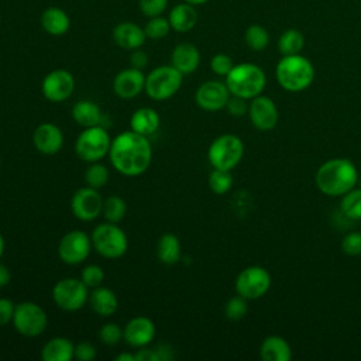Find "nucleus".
Listing matches in <instances>:
<instances>
[{
    "instance_id": "30",
    "label": "nucleus",
    "mask_w": 361,
    "mask_h": 361,
    "mask_svg": "<svg viewBox=\"0 0 361 361\" xmlns=\"http://www.w3.org/2000/svg\"><path fill=\"white\" fill-rule=\"evenodd\" d=\"M305 47V37L296 28H289L283 31L278 39V49L282 55L300 54Z\"/></svg>"
},
{
    "instance_id": "45",
    "label": "nucleus",
    "mask_w": 361,
    "mask_h": 361,
    "mask_svg": "<svg viewBox=\"0 0 361 361\" xmlns=\"http://www.w3.org/2000/svg\"><path fill=\"white\" fill-rule=\"evenodd\" d=\"M16 305L7 298H0V327L8 324L13 320Z\"/></svg>"
},
{
    "instance_id": "51",
    "label": "nucleus",
    "mask_w": 361,
    "mask_h": 361,
    "mask_svg": "<svg viewBox=\"0 0 361 361\" xmlns=\"http://www.w3.org/2000/svg\"><path fill=\"white\" fill-rule=\"evenodd\" d=\"M3 254H4V238H3V235L0 233V258L3 257Z\"/></svg>"
},
{
    "instance_id": "47",
    "label": "nucleus",
    "mask_w": 361,
    "mask_h": 361,
    "mask_svg": "<svg viewBox=\"0 0 361 361\" xmlns=\"http://www.w3.org/2000/svg\"><path fill=\"white\" fill-rule=\"evenodd\" d=\"M134 358H135V361H159L157 351L152 348H145V347H141V350H138L134 354Z\"/></svg>"
},
{
    "instance_id": "28",
    "label": "nucleus",
    "mask_w": 361,
    "mask_h": 361,
    "mask_svg": "<svg viewBox=\"0 0 361 361\" xmlns=\"http://www.w3.org/2000/svg\"><path fill=\"white\" fill-rule=\"evenodd\" d=\"M41 25L51 35H62L69 30L71 20L62 8L48 7L41 16Z\"/></svg>"
},
{
    "instance_id": "43",
    "label": "nucleus",
    "mask_w": 361,
    "mask_h": 361,
    "mask_svg": "<svg viewBox=\"0 0 361 361\" xmlns=\"http://www.w3.org/2000/svg\"><path fill=\"white\" fill-rule=\"evenodd\" d=\"M226 109L227 111L234 116V117H241L244 114L248 113V103H247V99H243V97H238V96H230L227 104H226Z\"/></svg>"
},
{
    "instance_id": "24",
    "label": "nucleus",
    "mask_w": 361,
    "mask_h": 361,
    "mask_svg": "<svg viewBox=\"0 0 361 361\" xmlns=\"http://www.w3.org/2000/svg\"><path fill=\"white\" fill-rule=\"evenodd\" d=\"M159 124H161L159 114L157 113V110L151 107H141L135 110L130 117L131 130L145 137L152 135L159 128Z\"/></svg>"
},
{
    "instance_id": "25",
    "label": "nucleus",
    "mask_w": 361,
    "mask_h": 361,
    "mask_svg": "<svg viewBox=\"0 0 361 361\" xmlns=\"http://www.w3.org/2000/svg\"><path fill=\"white\" fill-rule=\"evenodd\" d=\"M75 357V345L66 337H54L47 341L41 351L44 361H71Z\"/></svg>"
},
{
    "instance_id": "33",
    "label": "nucleus",
    "mask_w": 361,
    "mask_h": 361,
    "mask_svg": "<svg viewBox=\"0 0 361 361\" xmlns=\"http://www.w3.org/2000/svg\"><path fill=\"white\" fill-rule=\"evenodd\" d=\"M244 39H245V44L248 45V48L259 52L268 47L269 34L265 27H262L259 24H252L245 30Z\"/></svg>"
},
{
    "instance_id": "5",
    "label": "nucleus",
    "mask_w": 361,
    "mask_h": 361,
    "mask_svg": "<svg viewBox=\"0 0 361 361\" xmlns=\"http://www.w3.org/2000/svg\"><path fill=\"white\" fill-rule=\"evenodd\" d=\"M183 73L172 65L158 66L145 76L144 90L152 100L162 102L172 97L182 86Z\"/></svg>"
},
{
    "instance_id": "10",
    "label": "nucleus",
    "mask_w": 361,
    "mask_h": 361,
    "mask_svg": "<svg viewBox=\"0 0 361 361\" xmlns=\"http://www.w3.org/2000/svg\"><path fill=\"white\" fill-rule=\"evenodd\" d=\"M52 299L55 305L66 312H76L82 309L89 300L87 286L76 278H63L52 288Z\"/></svg>"
},
{
    "instance_id": "37",
    "label": "nucleus",
    "mask_w": 361,
    "mask_h": 361,
    "mask_svg": "<svg viewBox=\"0 0 361 361\" xmlns=\"http://www.w3.org/2000/svg\"><path fill=\"white\" fill-rule=\"evenodd\" d=\"M169 30H171L169 20H166V18H164L161 16L151 17L149 21L147 23V25L144 27L145 35L148 38H152V39H159V38L166 37Z\"/></svg>"
},
{
    "instance_id": "39",
    "label": "nucleus",
    "mask_w": 361,
    "mask_h": 361,
    "mask_svg": "<svg viewBox=\"0 0 361 361\" xmlns=\"http://www.w3.org/2000/svg\"><path fill=\"white\" fill-rule=\"evenodd\" d=\"M99 338L106 345H116L123 338V329L117 323H106L99 330Z\"/></svg>"
},
{
    "instance_id": "53",
    "label": "nucleus",
    "mask_w": 361,
    "mask_h": 361,
    "mask_svg": "<svg viewBox=\"0 0 361 361\" xmlns=\"http://www.w3.org/2000/svg\"><path fill=\"white\" fill-rule=\"evenodd\" d=\"M358 182H360V188H361V178H358Z\"/></svg>"
},
{
    "instance_id": "50",
    "label": "nucleus",
    "mask_w": 361,
    "mask_h": 361,
    "mask_svg": "<svg viewBox=\"0 0 361 361\" xmlns=\"http://www.w3.org/2000/svg\"><path fill=\"white\" fill-rule=\"evenodd\" d=\"M116 361H135L134 358V354H130V353H121L116 357Z\"/></svg>"
},
{
    "instance_id": "22",
    "label": "nucleus",
    "mask_w": 361,
    "mask_h": 361,
    "mask_svg": "<svg viewBox=\"0 0 361 361\" xmlns=\"http://www.w3.org/2000/svg\"><path fill=\"white\" fill-rule=\"evenodd\" d=\"M89 303L94 313L102 317L111 316L118 309V299L110 288L97 286L89 293Z\"/></svg>"
},
{
    "instance_id": "14",
    "label": "nucleus",
    "mask_w": 361,
    "mask_h": 361,
    "mask_svg": "<svg viewBox=\"0 0 361 361\" xmlns=\"http://www.w3.org/2000/svg\"><path fill=\"white\" fill-rule=\"evenodd\" d=\"M41 89L45 99L54 103H59L69 99L73 93L75 78L69 71L55 69L44 78Z\"/></svg>"
},
{
    "instance_id": "3",
    "label": "nucleus",
    "mask_w": 361,
    "mask_h": 361,
    "mask_svg": "<svg viewBox=\"0 0 361 361\" xmlns=\"http://www.w3.org/2000/svg\"><path fill=\"white\" fill-rule=\"evenodd\" d=\"M275 76L281 87L288 92H302L314 80V66L303 55H283L275 68Z\"/></svg>"
},
{
    "instance_id": "7",
    "label": "nucleus",
    "mask_w": 361,
    "mask_h": 361,
    "mask_svg": "<svg viewBox=\"0 0 361 361\" xmlns=\"http://www.w3.org/2000/svg\"><path fill=\"white\" fill-rule=\"evenodd\" d=\"M90 237L93 247L104 258L116 259L127 252L128 238L117 223L99 224Z\"/></svg>"
},
{
    "instance_id": "15",
    "label": "nucleus",
    "mask_w": 361,
    "mask_h": 361,
    "mask_svg": "<svg viewBox=\"0 0 361 361\" xmlns=\"http://www.w3.org/2000/svg\"><path fill=\"white\" fill-rule=\"evenodd\" d=\"M230 96L231 93L226 83L220 80H207L197 87L195 102L206 111H217L226 107Z\"/></svg>"
},
{
    "instance_id": "44",
    "label": "nucleus",
    "mask_w": 361,
    "mask_h": 361,
    "mask_svg": "<svg viewBox=\"0 0 361 361\" xmlns=\"http://www.w3.org/2000/svg\"><path fill=\"white\" fill-rule=\"evenodd\" d=\"M96 354V347L89 341H80L75 345V358L79 361H92Z\"/></svg>"
},
{
    "instance_id": "27",
    "label": "nucleus",
    "mask_w": 361,
    "mask_h": 361,
    "mask_svg": "<svg viewBox=\"0 0 361 361\" xmlns=\"http://www.w3.org/2000/svg\"><path fill=\"white\" fill-rule=\"evenodd\" d=\"M73 120L83 128L100 126L102 121V110L99 104L90 100H79L72 107Z\"/></svg>"
},
{
    "instance_id": "54",
    "label": "nucleus",
    "mask_w": 361,
    "mask_h": 361,
    "mask_svg": "<svg viewBox=\"0 0 361 361\" xmlns=\"http://www.w3.org/2000/svg\"><path fill=\"white\" fill-rule=\"evenodd\" d=\"M0 166H1V161H0Z\"/></svg>"
},
{
    "instance_id": "52",
    "label": "nucleus",
    "mask_w": 361,
    "mask_h": 361,
    "mask_svg": "<svg viewBox=\"0 0 361 361\" xmlns=\"http://www.w3.org/2000/svg\"><path fill=\"white\" fill-rule=\"evenodd\" d=\"M207 0H186V3H189V4H193V6H197V4H203V3H206Z\"/></svg>"
},
{
    "instance_id": "41",
    "label": "nucleus",
    "mask_w": 361,
    "mask_h": 361,
    "mask_svg": "<svg viewBox=\"0 0 361 361\" xmlns=\"http://www.w3.org/2000/svg\"><path fill=\"white\" fill-rule=\"evenodd\" d=\"M234 62L227 54H216L210 61L212 71L219 76H227L228 72L233 69Z\"/></svg>"
},
{
    "instance_id": "23",
    "label": "nucleus",
    "mask_w": 361,
    "mask_h": 361,
    "mask_svg": "<svg viewBox=\"0 0 361 361\" xmlns=\"http://www.w3.org/2000/svg\"><path fill=\"white\" fill-rule=\"evenodd\" d=\"M259 355L264 361H289L292 350L283 337L268 336L259 345Z\"/></svg>"
},
{
    "instance_id": "49",
    "label": "nucleus",
    "mask_w": 361,
    "mask_h": 361,
    "mask_svg": "<svg viewBox=\"0 0 361 361\" xmlns=\"http://www.w3.org/2000/svg\"><path fill=\"white\" fill-rule=\"evenodd\" d=\"M10 279H11V275H10V271L6 265L0 264V288H4L10 283Z\"/></svg>"
},
{
    "instance_id": "34",
    "label": "nucleus",
    "mask_w": 361,
    "mask_h": 361,
    "mask_svg": "<svg viewBox=\"0 0 361 361\" xmlns=\"http://www.w3.org/2000/svg\"><path fill=\"white\" fill-rule=\"evenodd\" d=\"M233 186V175L230 171L213 168L209 175V188L216 195L227 193Z\"/></svg>"
},
{
    "instance_id": "21",
    "label": "nucleus",
    "mask_w": 361,
    "mask_h": 361,
    "mask_svg": "<svg viewBox=\"0 0 361 361\" xmlns=\"http://www.w3.org/2000/svg\"><path fill=\"white\" fill-rule=\"evenodd\" d=\"M114 42L124 49H138L145 42V31L134 23H120L113 30Z\"/></svg>"
},
{
    "instance_id": "1",
    "label": "nucleus",
    "mask_w": 361,
    "mask_h": 361,
    "mask_svg": "<svg viewBox=\"0 0 361 361\" xmlns=\"http://www.w3.org/2000/svg\"><path fill=\"white\" fill-rule=\"evenodd\" d=\"M109 158L113 168L124 176L144 173L152 161V147L148 137L133 130L120 133L110 145Z\"/></svg>"
},
{
    "instance_id": "18",
    "label": "nucleus",
    "mask_w": 361,
    "mask_h": 361,
    "mask_svg": "<svg viewBox=\"0 0 361 361\" xmlns=\"http://www.w3.org/2000/svg\"><path fill=\"white\" fill-rule=\"evenodd\" d=\"M145 86V76L141 69L128 68L118 72L113 80V90L121 99H133L138 96Z\"/></svg>"
},
{
    "instance_id": "2",
    "label": "nucleus",
    "mask_w": 361,
    "mask_h": 361,
    "mask_svg": "<svg viewBox=\"0 0 361 361\" xmlns=\"http://www.w3.org/2000/svg\"><path fill=\"white\" fill-rule=\"evenodd\" d=\"M358 178V171L350 159L331 158L319 166L314 182L323 195L337 197L355 188Z\"/></svg>"
},
{
    "instance_id": "12",
    "label": "nucleus",
    "mask_w": 361,
    "mask_h": 361,
    "mask_svg": "<svg viewBox=\"0 0 361 361\" xmlns=\"http://www.w3.org/2000/svg\"><path fill=\"white\" fill-rule=\"evenodd\" d=\"M92 247V237L82 230H72L61 238L58 244V257L68 265H78L89 257Z\"/></svg>"
},
{
    "instance_id": "20",
    "label": "nucleus",
    "mask_w": 361,
    "mask_h": 361,
    "mask_svg": "<svg viewBox=\"0 0 361 361\" xmlns=\"http://www.w3.org/2000/svg\"><path fill=\"white\" fill-rule=\"evenodd\" d=\"M200 52L190 42L178 44L171 55V65L175 66L183 75H189L199 68Z\"/></svg>"
},
{
    "instance_id": "38",
    "label": "nucleus",
    "mask_w": 361,
    "mask_h": 361,
    "mask_svg": "<svg viewBox=\"0 0 361 361\" xmlns=\"http://www.w3.org/2000/svg\"><path fill=\"white\" fill-rule=\"evenodd\" d=\"M80 281L87 286V288H97L102 286L103 281H104V272L103 269L96 265V264H90L86 265L82 272H80Z\"/></svg>"
},
{
    "instance_id": "17",
    "label": "nucleus",
    "mask_w": 361,
    "mask_h": 361,
    "mask_svg": "<svg viewBox=\"0 0 361 361\" xmlns=\"http://www.w3.org/2000/svg\"><path fill=\"white\" fill-rule=\"evenodd\" d=\"M155 323L147 316H135L123 329L124 341L135 348L148 345L155 337Z\"/></svg>"
},
{
    "instance_id": "36",
    "label": "nucleus",
    "mask_w": 361,
    "mask_h": 361,
    "mask_svg": "<svg viewBox=\"0 0 361 361\" xmlns=\"http://www.w3.org/2000/svg\"><path fill=\"white\" fill-rule=\"evenodd\" d=\"M247 300L244 296L238 295L237 296H233L231 299L227 300L226 306H224V314L228 320H233V322H238L241 320L247 312H248V305H247Z\"/></svg>"
},
{
    "instance_id": "11",
    "label": "nucleus",
    "mask_w": 361,
    "mask_h": 361,
    "mask_svg": "<svg viewBox=\"0 0 361 361\" xmlns=\"http://www.w3.org/2000/svg\"><path fill=\"white\" fill-rule=\"evenodd\" d=\"M269 288L271 275L265 268L259 265H251L244 268L235 279L237 293L248 300L264 296Z\"/></svg>"
},
{
    "instance_id": "29",
    "label": "nucleus",
    "mask_w": 361,
    "mask_h": 361,
    "mask_svg": "<svg viewBox=\"0 0 361 361\" xmlns=\"http://www.w3.org/2000/svg\"><path fill=\"white\" fill-rule=\"evenodd\" d=\"M157 257L162 264L172 265L180 259V241L173 233H165L157 244Z\"/></svg>"
},
{
    "instance_id": "42",
    "label": "nucleus",
    "mask_w": 361,
    "mask_h": 361,
    "mask_svg": "<svg viewBox=\"0 0 361 361\" xmlns=\"http://www.w3.org/2000/svg\"><path fill=\"white\" fill-rule=\"evenodd\" d=\"M168 4V0H140V10L147 17L161 16Z\"/></svg>"
},
{
    "instance_id": "8",
    "label": "nucleus",
    "mask_w": 361,
    "mask_h": 361,
    "mask_svg": "<svg viewBox=\"0 0 361 361\" xmlns=\"http://www.w3.org/2000/svg\"><path fill=\"white\" fill-rule=\"evenodd\" d=\"M111 140L109 133L102 126L86 127L78 135L75 142L76 155L86 162H97L109 155Z\"/></svg>"
},
{
    "instance_id": "46",
    "label": "nucleus",
    "mask_w": 361,
    "mask_h": 361,
    "mask_svg": "<svg viewBox=\"0 0 361 361\" xmlns=\"http://www.w3.org/2000/svg\"><path fill=\"white\" fill-rule=\"evenodd\" d=\"M130 63L133 68L142 71L148 63V55L144 51H141L140 48L133 49V54L130 55Z\"/></svg>"
},
{
    "instance_id": "16",
    "label": "nucleus",
    "mask_w": 361,
    "mask_h": 361,
    "mask_svg": "<svg viewBox=\"0 0 361 361\" xmlns=\"http://www.w3.org/2000/svg\"><path fill=\"white\" fill-rule=\"evenodd\" d=\"M248 116L252 126L261 131L272 130L278 123V107L268 96L258 94L248 104Z\"/></svg>"
},
{
    "instance_id": "40",
    "label": "nucleus",
    "mask_w": 361,
    "mask_h": 361,
    "mask_svg": "<svg viewBox=\"0 0 361 361\" xmlns=\"http://www.w3.org/2000/svg\"><path fill=\"white\" fill-rule=\"evenodd\" d=\"M341 250L348 257L361 255V231H350L341 240Z\"/></svg>"
},
{
    "instance_id": "9",
    "label": "nucleus",
    "mask_w": 361,
    "mask_h": 361,
    "mask_svg": "<svg viewBox=\"0 0 361 361\" xmlns=\"http://www.w3.org/2000/svg\"><path fill=\"white\" fill-rule=\"evenodd\" d=\"M11 322L21 336L37 337L45 331L48 326V316L35 302H21L16 305Z\"/></svg>"
},
{
    "instance_id": "35",
    "label": "nucleus",
    "mask_w": 361,
    "mask_h": 361,
    "mask_svg": "<svg viewBox=\"0 0 361 361\" xmlns=\"http://www.w3.org/2000/svg\"><path fill=\"white\" fill-rule=\"evenodd\" d=\"M85 180H86L87 186H90V188H94V189L103 188L109 180L107 166H104L99 161L97 162H90L89 168L85 172Z\"/></svg>"
},
{
    "instance_id": "26",
    "label": "nucleus",
    "mask_w": 361,
    "mask_h": 361,
    "mask_svg": "<svg viewBox=\"0 0 361 361\" xmlns=\"http://www.w3.org/2000/svg\"><path fill=\"white\" fill-rule=\"evenodd\" d=\"M168 20L172 30L178 32H188L197 23V11L193 7V4H178L171 10Z\"/></svg>"
},
{
    "instance_id": "31",
    "label": "nucleus",
    "mask_w": 361,
    "mask_h": 361,
    "mask_svg": "<svg viewBox=\"0 0 361 361\" xmlns=\"http://www.w3.org/2000/svg\"><path fill=\"white\" fill-rule=\"evenodd\" d=\"M127 213V204L120 196H109L103 200L102 214L109 223H120Z\"/></svg>"
},
{
    "instance_id": "19",
    "label": "nucleus",
    "mask_w": 361,
    "mask_h": 361,
    "mask_svg": "<svg viewBox=\"0 0 361 361\" xmlns=\"http://www.w3.org/2000/svg\"><path fill=\"white\" fill-rule=\"evenodd\" d=\"M32 144L37 151L45 155H54L61 151L63 145V134L58 126L42 123L34 130Z\"/></svg>"
},
{
    "instance_id": "4",
    "label": "nucleus",
    "mask_w": 361,
    "mask_h": 361,
    "mask_svg": "<svg viewBox=\"0 0 361 361\" xmlns=\"http://www.w3.org/2000/svg\"><path fill=\"white\" fill-rule=\"evenodd\" d=\"M267 83L264 71L251 62H243L234 65L226 76V85L233 96H238L247 100L261 94Z\"/></svg>"
},
{
    "instance_id": "48",
    "label": "nucleus",
    "mask_w": 361,
    "mask_h": 361,
    "mask_svg": "<svg viewBox=\"0 0 361 361\" xmlns=\"http://www.w3.org/2000/svg\"><path fill=\"white\" fill-rule=\"evenodd\" d=\"M155 351H157V354H158V358H159V361H168V360H172V357H173V351H172V348L168 345V344H161V345H158L157 348H155Z\"/></svg>"
},
{
    "instance_id": "13",
    "label": "nucleus",
    "mask_w": 361,
    "mask_h": 361,
    "mask_svg": "<svg viewBox=\"0 0 361 361\" xmlns=\"http://www.w3.org/2000/svg\"><path fill=\"white\" fill-rule=\"evenodd\" d=\"M103 199L97 189L85 186L78 189L71 199V210L73 216L82 221H92L102 214Z\"/></svg>"
},
{
    "instance_id": "32",
    "label": "nucleus",
    "mask_w": 361,
    "mask_h": 361,
    "mask_svg": "<svg viewBox=\"0 0 361 361\" xmlns=\"http://www.w3.org/2000/svg\"><path fill=\"white\" fill-rule=\"evenodd\" d=\"M340 209L351 220H361V188H353L341 196Z\"/></svg>"
},
{
    "instance_id": "6",
    "label": "nucleus",
    "mask_w": 361,
    "mask_h": 361,
    "mask_svg": "<svg viewBox=\"0 0 361 361\" xmlns=\"http://www.w3.org/2000/svg\"><path fill=\"white\" fill-rule=\"evenodd\" d=\"M244 155V144L234 134H221L214 138L207 149V158L213 168L231 171Z\"/></svg>"
}]
</instances>
